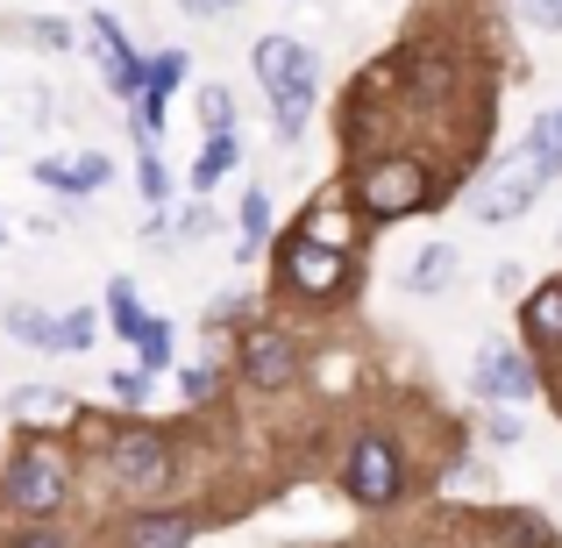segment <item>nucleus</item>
Listing matches in <instances>:
<instances>
[{
  "label": "nucleus",
  "mask_w": 562,
  "mask_h": 548,
  "mask_svg": "<svg viewBox=\"0 0 562 548\" xmlns=\"http://www.w3.org/2000/svg\"><path fill=\"white\" fill-rule=\"evenodd\" d=\"M243 370H249L257 384H292V370H300V349H292L278 328H249V335H243Z\"/></svg>",
  "instance_id": "6e6552de"
},
{
  "label": "nucleus",
  "mask_w": 562,
  "mask_h": 548,
  "mask_svg": "<svg viewBox=\"0 0 562 548\" xmlns=\"http://www.w3.org/2000/svg\"><path fill=\"white\" fill-rule=\"evenodd\" d=\"M22 29L43 43V51H71V29H65V22H22Z\"/></svg>",
  "instance_id": "bb28decb"
},
{
  "label": "nucleus",
  "mask_w": 562,
  "mask_h": 548,
  "mask_svg": "<svg viewBox=\"0 0 562 548\" xmlns=\"http://www.w3.org/2000/svg\"><path fill=\"white\" fill-rule=\"evenodd\" d=\"M527 150L541 157V171H549V179H562V108L541 114V122L527 128Z\"/></svg>",
  "instance_id": "a211bd4d"
},
{
  "label": "nucleus",
  "mask_w": 562,
  "mask_h": 548,
  "mask_svg": "<svg viewBox=\"0 0 562 548\" xmlns=\"http://www.w3.org/2000/svg\"><path fill=\"white\" fill-rule=\"evenodd\" d=\"M179 384H186V399H206V392H214V384H221V370H214V364H192Z\"/></svg>",
  "instance_id": "cd10ccee"
},
{
  "label": "nucleus",
  "mask_w": 562,
  "mask_h": 548,
  "mask_svg": "<svg viewBox=\"0 0 562 548\" xmlns=\"http://www.w3.org/2000/svg\"><path fill=\"white\" fill-rule=\"evenodd\" d=\"M314 93H321V65H314V57H306V65L292 71L285 86H271V114H278V136H285V143L306 128V114H314Z\"/></svg>",
  "instance_id": "1a4fd4ad"
},
{
  "label": "nucleus",
  "mask_w": 562,
  "mask_h": 548,
  "mask_svg": "<svg viewBox=\"0 0 562 548\" xmlns=\"http://www.w3.org/2000/svg\"><path fill=\"white\" fill-rule=\"evenodd\" d=\"M136 179H143V200H150V206L171 200V171H165V157H157L150 143H143V157H136Z\"/></svg>",
  "instance_id": "412c9836"
},
{
  "label": "nucleus",
  "mask_w": 562,
  "mask_h": 548,
  "mask_svg": "<svg viewBox=\"0 0 562 548\" xmlns=\"http://www.w3.org/2000/svg\"><path fill=\"white\" fill-rule=\"evenodd\" d=\"M200 122H206V136H228V128H235V100H228V86H206V93H200Z\"/></svg>",
  "instance_id": "4be33fe9"
},
{
  "label": "nucleus",
  "mask_w": 562,
  "mask_h": 548,
  "mask_svg": "<svg viewBox=\"0 0 562 548\" xmlns=\"http://www.w3.org/2000/svg\"><path fill=\"white\" fill-rule=\"evenodd\" d=\"M541 186H549V171H541V157L520 143V150H513L506 165H498V179L484 186V200H477V221H492V228H498V221H520L527 206H535V192H541Z\"/></svg>",
  "instance_id": "39448f33"
},
{
  "label": "nucleus",
  "mask_w": 562,
  "mask_h": 548,
  "mask_svg": "<svg viewBox=\"0 0 562 548\" xmlns=\"http://www.w3.org/2000/svg\"><path fill=\"white\" fill-rule=\"evenodd\" d=\"M8 335H22V343H36V349H57V321L36 314V306H14V314H8Z\"/></svg>",
  "instance_id": "aec40b11"
},
{
  "label": "nucleus",
  "mask_w": 562,
  "mask_h": 548,
  "mask_svg": "<svg viewBox=\"0 0 562 548\" xmlns=\"http://www.w3.org/2000/svg\"><path fill=\"white\" fill-rule=\"evenodd\" d=\"M406 286H413V292H441V286H456V249H449V243H427L420 257L406 264Z\"/></svg>",
  "instance_id": "4468645a"
},
{
  "label": "nucleus",
  "mask_w": 562,
  "mask_h": 548,
  "mask_svg": "<svg viewBox=\"0 0 562 548\" xmlns=\"http://www.w3.org/2000/svg\"><path fill=\"white\" fill-rule=\"evenodd\" d=\"M122 548H192V521L186 513H136L122 527Z\"/></svg>",
  "instance_id": "f8f14e48"
},
{
  "label": "nucleus",
  "mask_w": 562,
  "mask_h": 548,
  "mask_svg": "<svg viewBox=\"0 0 562 548\" xmlns=\"http://www.w3.org/2000/svg\"><path fill=\"white\" fill-rule=\"evenodd\" d=\"M108 321H114V335H128V343L150 335V314H143V300H136L128 278H114V286H108Z\"/></svg>",
  "instance_id": "2eb2a0df"
},
{
  "label": "nucleus",
  "mask_w": 562,
  "mask_h": 548,
  "mask_svg": "<svg viewBox=\"0 0 562 548\" xmlns=\"http://www.w3.org/2000/svg\"><path fill=\"white\" fill-rule=\"evenodd\" d=\"M214 8H235V0H214Z\"/></svg>",
  "instance_id": "7c9ffc66"
},
{
  "label": "nucleus",
  "mask_w": 562,
  "mask_h": 548,
  "mask_svg": "<svg viewBox=\"0 0 562 548\" xmlns=\"http://www.w3.org/2000/svg\"><path fill=\"white\" fill-rule=\"evenodd\" d=\"M278 271H285L292 292H306V300H328V292L349 278V249H321V235L292 228L285 249H278Z\"/></svg>",
  "instance_id": "f03ea898"
},
{
  "label": "nucleus",
  "mask_w": 562,
  "mask_h": 548,
  "mask_svg": "<svg viewBox=\"0 0 562 548\" xmlns=\"http://www.w3.org/2000/svg\"><path fill=\"white\" fill-rule=\"evenodd\" d=\"M357 200H363V214L398 221V214H413V206H427V171L413 165V157H384V165L363 171Z\"/></svg>",
  "instance_id": "20e7f679"
},
{
  "label": "nucleus",
  "mask_w": 562,
  "mask_h": 548,
  "mask_svg": "<svg viewBox=\"0 0 562 548\" xmlns=\"http://www.w3.org/2000/svg\"><path fill=\"white\" fill-rule=\"evenodd\" d=\"M342 484L363 506H392L398 484H406V463H398V449L384 435H357V449H349V463H342Z\"/></svg>",
  "instance_id": "7ed1b4c3"
},
{
  "label": "nucleus",
  "mask_w": 562,
  "mask_h": 548,
  "mask_svg": "<svg viewBox=\"0 0 562 548\" xmlns=\"http://www.w3.org/2000/svg\"><path fill=\"white\" fill-rule=\"evenodd\" d=\"M527 335L562 349V286H541L535 300H527Z\"/></svg>",
  "instance_id": "f3484780"
},
{
  "label": "nucleus",
  "mask_w": 562,
  "mask_h": 548,
  "mask_svg": "<svg viewBox=\"0 0 562 548\" xmlns=\"http://www.w3.org/2000/svg\"><path fill=\"white\" fill-rule=\"evenodd\" d=\"M513 14L527 29H562V0H513Z\"/></svg>",
  "instance_id": "393cba45"
},
{
  "label": "nucleus",
  "mask_w": 562,
  "mask_h": 548,
  "mask_svg": "<svg viewBox=\"0 0 562 548\" xmlns=\"http://www.w3.org/2000/svg\"><path fill=\"white\" fill-rule=\"evenodd\" d=\"M136 357H143V370H165L171 364V328H165V321H150V335L136 343Z\"/></svg>",
  "instance_id": "b1692460"
},
{
  "label": "nucleus",
  "mask_w": 562,
  "mask_h": 548,
  "mask_svg": "<svg viewBox=\"0 0 562 548\" xmlns=\"http://www.w3.org/2000/svg\"><path fill=\"white\" fill-rule=\"evenodd\" d=\"M108 463L114 478L128 484V492H157V484H171V449L157 427H122V435L108 441Z\"/></svg>",
  "instance_id": "423d86ee"
},
{
  "label": "nucleus",
  "mask_w": 562,
  "mask_h": 548,
  "mask_svg": "<svg viewBox=\"0 0 562 548\" xmlns=\"http://www.w3.org/2000/svg\"><path fill=\"white\" fill-rule=\"evenodd\" d=\"M86 343H93V314H86V306L57 314V349H86Z\"/></svg>",
  "instance_id": "5701e85b"
},
{
  "label": "nucleus",
  "mask_w": 562,
  "mask_h": 548,
  "mask_svg": "<svg viewBox=\"0 0 562 548\" xmlns=\"http://www.w3.org/2000/svg\"><path fill=\"white\" fill-rule=\"evenodd\" d=\"M86 29H93V51L108 57V86H114V93H122V100H143V86H150V65H143V57L128 51L122 22H114V14H93V22H86Z\"/></svg>",
  "instance_id": "0eeeda50"
},
{
  "label": "nucleus",
  "mask_w": 562,
  "mask_h": 548,
  "mask_svg": "<svg viewBox=\"0 0 562 548\" xmlns=\"http://www.w3.org/2000/svg\"><path fill=\"white\" fill-rule=\"evenodd\" d=\"M235 157H243V150H235V128H228V136H206L200 165H192V192H214V186L235 171Z\"/></svg>",
  "instance_id": "dca6fc26"
},
{
  "label": "nucleus",
  "mask_w": 562,
  "mask_h": 548,
  "mask_svg": "<svg viewBox=\"0 0 562 548\" xmlns=\"http://www.w3.org/2000/svg\"><path fill=\"white\" fill-rule=\"evenodd\" d=\"M8 421H71V399L50 392V384H22V392H8Z\"/></svg>",
  "instance_id": "ddd939ff"
},
{
  "label": "nucleus",
  "mask_w": 562,
  "mask_h": 548,
  "mask_svg": "<svg viewBox=\"0 0 562 548\" xmlns=\"http://www.w3.org/2000/svg\"><path fill=\"white\" fill-rule=\"evenodd\" d=\"M179 8H186V14H221L214 0H179Z\"/></svg>",
  "instance_id": "c756f323"
},
{
  "label": "nucleus",
  "mask_w": 562,
  "mask_h": 548,
  "mask_svg": "<svg viewBox=\"0 0 562 548\" xmlns=\"http://www.w3.org/2000/svg\"><path fill=\"white\" fill-rule=\"evenodd\" d=\"M477 392L484 399H535V370L513 349H477Z\"/></svg>",
  "instance_id": "9d476101"
},
{
  "label": "nucleus",
  "mask_w": 562,
  "mask_h": 548,
  "mask_svg": "<svg viewBox=\"0 0 562 548\" xmlns=\"http://www.w3.org/2000/svg\"><path fill=\"white\" fill-rule=\"evenodd\" d=\"M8 548H65V535H50V527H29V535H14Z\"/></svg>",
  "instance_id": "c85d7f7f"
},
{
  "label": "nucleus",
  "mask_w": 562,
  "mask_h": 548,
  "mask_svg": "<svg viewBox=\"0 0 562 548\" xmlns=\"http://www.w3.org/2000/svg\"><path fill=\"white\" fill-rule=\"evenodd\" d=\"M0 492H8V506L22 513V521H50L71 499V456L57 449L50 435H29L22 449L8 456V470H0Z\"/></svg>",
  "instance_id": "f257e3e1"
},
{
  "label": "nucleus",
  "mask_w": 562,
  "mask_h": 548,
  "mask_svg": "<svg viewBox=\"0 0 562 548\" xmlns=\"http://www.w3.org/2000/svg\"><path fill=\"white\" fill-rule=\"evenodd\" d=\"M114 399H122V406H143V399H150V370H114Z\"/></svg>",
  "instance_id": "a878e982"
},
{
  "label": "nucleus",
  "mask_w": 562,
  "mask_h": 548,
  "mask_svg": "<svg viewBox=\"0 0 562 548\" xmlns=\"http://www.w3.org/2000/svg\"><path fill=\"white\" fill-rule=\"evenodd\" d=\"M36 179L50 186V192H71V200H79V192H100V186H108V157H71V165H65V157H43Z\"/></svg>",
  "instance_id": "9b49d317"
},
{
  "label": "nucleus",
  "mask_w": 562,
  "mask_h": 548,
  "mask_svg": "<svg viewBox=\"0 0 562 548\" xmlns=\"http://www.w3.org/2000/svg\"><path fill=\"white\" fill-rule=\"evenodd\" d=\"M271 235V192H243V257H257Z\"/></svg>",
  "instance_id": "6ab92c4d"
}]
</instances>
